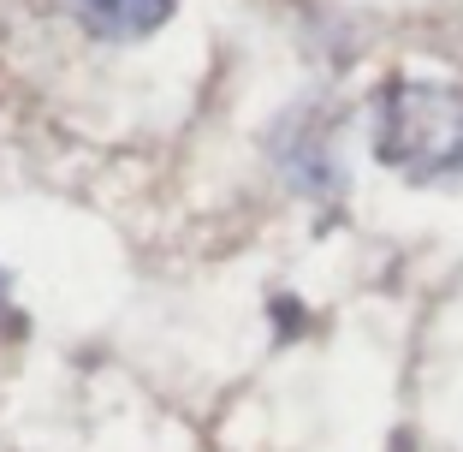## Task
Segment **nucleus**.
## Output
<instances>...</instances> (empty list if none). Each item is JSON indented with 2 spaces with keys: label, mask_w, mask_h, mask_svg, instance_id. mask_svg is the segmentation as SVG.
<instances>
[{
  "label": "nucleus",
  "mask_w": 463,
  "mask_h": 452,
  "mask_svg": "<svg viewBox=\"0 0 463 452\" xmlns=\"http://www.w3.org/2000/svg\"><path fill=\"white\" fill-rule=\"evenodd\" d=\"M374 155L404 185L463 178V83L386 78L374 96Z\"/></svg>",
  "instance_id": "obj_1"
},
{
  "label": "nucleus",
  "mask_w": 463,
  "mask_h": 452,
  "mask_svg": "<svg viewBox=\"0 0 463 452\" xmlns=\"http://www.w3.org/2000/svg\"><path fill=\"white\" fill-rule=\"evenodd\" d=\"M268 155L298 197H309V203L345 197V161H339V138H333V108H309L303 101V108L279 113L268 131Z\"/></svg>",
  "instance_id": "obj_2"
},
{
  "label": "nucleus",
  "mask_w": 463,
  "mask_h": 452,
  "mask_svg": "<svg viewBox=\"0 0 463 452\" xmlns=\"http://www.w3.org/2000/svg\"><path fill=\"white\" fill-rule=\"evenodd\" d=\"M66 13L96 42H143L178 13V0H66Z\"/></svg>",
  "instance_id": "obj_3"
},
{
  "label": "nucleus",
  "mask_w": 463,
  "mask_h": 452,
  "mask_svg": "<svg viewBox=\"0 0 463 452\" xmlns=\"http://www.w3.org/2000/svg\"><path fill=\"white\" fill-rule=\"evenodd\" d=\"M6 322H13V274L0 268V328H6Z\"/></svg>",
  "instance_id": "obj_4"
}]
</instances>
